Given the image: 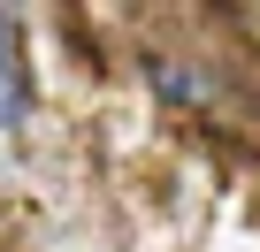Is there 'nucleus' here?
I'll list each match as a JSON object with an SVG mask.
<instances>
[{
	"label": "nucleus",
	"mask_w": 260,
	"mask_h": 252,
	"mask_svg": "<svg viewBox=\"0 0 260 252\" xmlns=\"http://www.w3.org/2000/svg\"><path fill=\"white\" fill-rule=\"evenodd\" d=\"M31 115V61H23V31L0 8V130H16Z\"/></svg>",
	"instance_id": "1"
},
{
	"label": "nucleus",
	"mask_w": 260,
	"mask_h": 252,
	"mask_svg": "<svg viewBox=\"0 0 260 252\" xmlns=\"http://www.w3.org/2000/svg\"><path fill=\"white\" fill-rule=\"evenodd\" d=\"M153 92H161V99H199V77H184V69L153 61Z\"/></svg>",
	"instance_id": "2"
}]
</instances>
